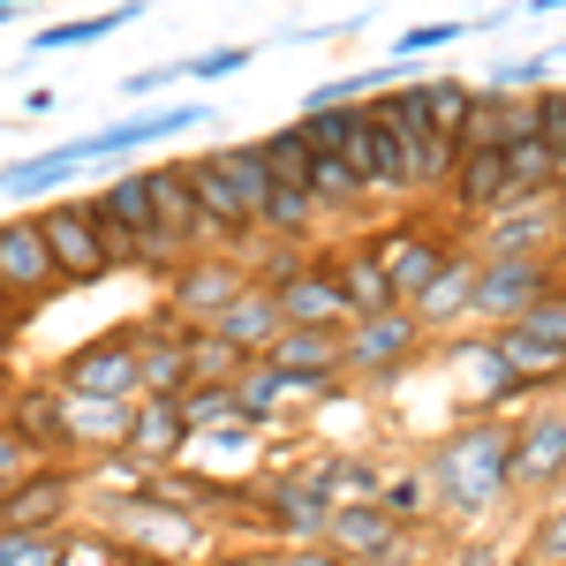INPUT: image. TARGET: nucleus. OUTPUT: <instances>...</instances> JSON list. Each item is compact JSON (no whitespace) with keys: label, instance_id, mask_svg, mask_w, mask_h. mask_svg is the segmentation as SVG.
Here are the masks:
<instances>
[{"label":"nucleus","instance_id":"obj_53","mask_svg":"<svg viewBox=\"0 0 566 566\" xmlns=\"http://www.w3.org/2000/svg\"><path fill=\"white\" fill-rule=\"evenodd\" d=\"M0 317H23V310H15V303H8V295H0Z\"/></svg>","mask_w":566,"mask_h":566},{"label":"nucleus","instance_id":"obj_25","mask_svg":"<svg viewBox=\"0 0 566 566\" xmlns=\"http://www.w3.org/2000/svg\"><path fill=\"white\" fill-rule=\"evenodd\" d=\"M144 8H159V0H122V8H84V15H45L39 31L23 39V61H45V53H76V45L114 39V31H129Z\"/></svg>","mask_w":566,"mask_h":566},{"label":"nucleus","instance_id":"obj_18","mask_svg":"<svg viewBox=\"0 0 566 566\" xmlns=\"http://www.w3.org/2000/svg\"><path fill=\"white\" fill-rule=\"evenodd\" d=\"M325 552H340V559H355V566H416V528L392 522L386 506L370 499V506H340V514H333Z\"/></svg>","mask_w":566,"mask_h":566},{"label":"nucleus","instance_id":"obj_31","mask_svg":"<svg viewBox=\"0 0 566 566\" xmlns=\"http://www.w3.org/2000/svg\"><path fill=\"white\" fill-rule=\"evenodd\" d=\"M129 431H136V400H69V438H76V461L129 453Z\"/></svg>","mask_w":566,"mask_h":566},{"label":"nucleus","instance_id":"obj_49","mask_svg":"<svg viewBox=\"0 0 566 566\" xmlns=\"http://www.w3.org/2000/svg\"><path fill=\"white\" fill-rule=\"evenodd\" d=\"M15 392H23V378H15V363L0 355V416H8V400H15Z\"/></svg>","mask_w":566,"mask_h":566},{"label":"nucleus","instance_id":"obj_15","mask_svg":"<svg viewBox=\"0 0 566 566\" xmlns=\"http://www.w3.org/2000/svg\"><path fill=\"white\" fill-rule=\"evenodd\" d=\"M136 370H144V400H181L197 386V325L144 310L136 317Z\"/></svg>","mask_w":566,"mask_h":566},{"label":"nucleus","instance_id":"obj_46","mask_svg":"<svg viewBox=\"0 0 566 566\" xmlns=\"http://www.w3.org/2000/svg\"><path fill=\"white\" fill-rule=\"evenodd\" d=\"M23 469H39V461H31V446H23L15 431H8V416H0V491H8V483L23 476Z\"/></svg>","mask_w":566,"mask_h":566},{"label":"nucleus","instance_id":"obj_11","mask_svg":"<svg viewBox=\"0 0 566 566\" xmlns=\"http://www.w3.org/2000/svg\"><path fill=\"white\" fill-rule=\"evenodd\" d=\"M514 499H566V400H544L514 423Z\"/></svg>","mask_w":566,"mask_h":566},{"label":"nucleus","instance_id":"obj_4","mask_svg":"<svg viewBox=\"0 0 566 566\" xmlns=\"http://www.w3.org/2000/svg\"><path fill=\"white\" fill-rule=\"evenodd\" d=\"M39 227H45V250H53V264H61L69 287H98V280L129 272V250L98 227L91 189L84 197H53V205H39Z\"/></svg>","mask_w":566,"mask_h":566},{"label":"nucleus","instance_id":"obj_34","mask_svg":"<svg viewBox=\"0 0 566 566\" xmlns=\"http://www.w3.org/2000/svg\"><path fill=\"white\" fill-rule=\"evenodd\" d=\"M310 197H317V212H325V219H340V212H363V205H370V181H363L355 159L317 151V159H310Z\"/></svg>","mask_w":566,"mask_h":566},{"label":"nucleus","instance_id":"obj_17","mask_svg":"<svg viewBox=\"0 0 566 566\" xmlns=\"http://www.w3.org/2000/svg\"><path fill=\"white\" fill-rule=\"evenodd\" d=\"M499 348L528 378V392H552L566 378V295L536 303L522 325H499Z\"/></svg>","mask_w":566,"mask_h":566},{"label":"nucleus","instance_id":"obj_44","mask_svg":"<svg viewBox=\"0 0 566 566\" xmlns=\"http://www.w3.org/2000/svg\"><path fill=\"white\" fill-rule=\"evenodd\" d=\"M258 61V45H212V53H189V84H219V76H242Z\"/></svg>","mask_w":566,"mask_h":566},{"label":"nucleus","instance_id":"obj_32","mask_svg":"<svg viewBox=\"0 0 566 566\" xmlns=\"http://www.w3.org/2000/svg\"><path fill=\"white\" fill-rule=\"evenodd\" d=\"M340 295H348V317H386V310H400V287L386 280V264L370 258L363 242L340 250Z\"/></svg>","mask_w":566,"mask_h":566},{"label":"nucleus","instance_id":"obj_8","mask_svg":"<svg viewBox=\"0 0 566 566\" xmlns=\"http://www.w3.org/2000/svg\"><path fill=\"white\" fill-rule=\"evenodd\" d=\"M423 355H431V333H423V317H416L408 303L386 310V317H355L348 325V378H363V386L408 378Z\"/></svg>","mask_w":566,"mask_h":566},{"label":"nucleus","instance_id":"obj_36","mask_svg":"<svg viewBox=\"0 0 566 566\" xmlns=\"http://www.w3.org/2000/svg\"><path fill=\"white\" fill-rule=\"evenodd\" d=\"M219 159H227V175H234V189H242V212H250V227L264 234V212H272V167H264V144H258V136L219 144Z\"/></svg>","mask_w":566,"mask_h":566},{"label":"nucleus","instance_id":"obj_40","mask_svg":"<svg viewBox=\"0 0 566 566\" xmlns=\"http://www.w3.org/2000/svg\"><path fill=\"white\" fill-rule=\"evenodd\" d=\"M258 144H264V167H272V181L310 189V159H317V151H310V136H303V122H295V114H287L280 129H264Z\"/></svg>","mask_w":566,"mask_h":566},{"label":"nucleus","instance_id":"obj_7","mask_svg":"<svg viewBox=\"0 0 566 566\" xmlns=\"http://www.w3.org/2000/svg\"><path fill=\"white\" fill-rule=\"evenodd\" d=\"M84 461H39V469H23V476L0 491V536H15V528H69L84 522Z\"/></svg>","mask_w":566,"mask_h":566},{"label":"nucleus","instance_id":"obj_29","mask_svg":"<svg viewBox=\"0 0 566 566\" xmlns=\"http://www.w3.org/2000/svg\"><path fill=\"white\" fill-rule=\"evenodd\" d=\"M258 453H264V431H258V423H242V416H234V423H212V431H197V446H189V461H205V476L234 483V491L264 476Z\"/></svg>","mask_w":566,"mask_h":566},{"label":"nucleus","instance_id":"obj_20","mask_svg":"<svg viewBox=\"0 0 566 566\" xmlns=\"http://www.w3.org/2000/svg\"><path fill=\"white\" fill-rule=\"evenodd\" d=\"M8 431L31 446V461H76V438H69V392L53 378H23V392L8 400Z\"/></svg>","mask_w":566,"mask_h":566},{"label":"nucleus","instance_id":"obj_33","mask_svg":"<svg viewBox=\"0 0 566 566\" xmlns=\"http://www.w3.org/2000/svg\"><path fill=\"white\" fill-rule=\"evenodd\" d=\"M310 136V151H333V159H355L363 167V136H370V106H317V114H295Z\"/></svg>","mask_w":566,"mask_h":566},{"label":"nucleus","instance_id":"obj_16","mask_svg":"<svg viewBox=\"0 0 566 566\" xmlns=\"http://www.w3.org/2000/svg\"><path fill=\"white\" fill-rule=\"evenodd\" d=\"M189 129H212V106L205 98H167V106H136V114H114L106 129H84L91 136V159H136L167 136H189Z\"/></svg>","mask_w":566,"mask_h":566},{"label":"nucleus","instance_id":"obj_35","mask_svg":"<svg viewBox=\"0 0 566 566\" xmlns=\"http://www.w3.org/2000/svg\"><path fill=\"white\" fill-rule=\"evenodd\" d=\"M212 333L227 340V348H242V355H264L272 340H280V303H272L264 287H250V295H242V303L227 310V317H219Z\"/></svg>","mask_w":566,"mask_h":566},{"label":"nucleus","instance_id":"obj_3","mask_svg":"<svg viewBox=\"0 0 566 566\" xmlns=\"http://www.w3.org/2000/svg\"><path fill=\"white\" fill-rule=\"evenodd\" d=\"M258 287V272L242 250H197V258H181L167 272V287H159V317H175V325H219L227 310L242 303Z\"/></svg>","mask_w":566,"mask_h":566},{"label":"nucleus","instance_id":"obj_38","mask_svg":"<svg viewBox=\"0 0 566 566\" xmlns=\"http://www.w3.org/2000/svg\"><path fill=\"white\" fill-rule=\"evenodd\" d=\"M559 61H566V39L544 45V53H506V61H491V69L476 76V91H506V98H514V91H544Z\"/></svg>","mask_w":566,"mask_h":566},{"label":"nucleus","instance_id":"obj_42","mask_svg":"<svg viewBox=\"0 0 566 566\" xmlns=\"http://www.w3.org/2000/svg\"><path fill=\"white\" fill-rule=\"evenodd\" d=\"M528 566H566V499H552L536 522H528Z\"/></svg>","mask_w":566,"mask_h":566},{"label":"nucleus","instance_id":"obj_45","mask_svg":"<svg viewBox=\"0 0 566 566\" xmlns=\"http://www.w3.org/2000/svg\"><path fill=\"white\" fill-rule=\"evenodd\" d=\"M175 84H189V53H181V61H151V69L122 76V98H151V91H175Z\"/></svg>","mask_w":566,"mask_h":566},{"label":"nucleus","instance_id":"obj_21","mask_svg":"<svg viewBox=\"0 0 566 566\" xmlns=\"http://www.w3.org/2000/svg\"><path fill=\"white\" fill-rule=\"evenodd\" d=\"M280 325H310V333H348V295H340V250H317V264H310L303 280H287L280 295Z\"/></svg>","mask_w":566,"mask_h":566},{"label":"nucleus","instance_id":"obj_1","mask_svg":"<svg viewBox=\"0 0 566 566\" xmlns=\"http://www.w3.org/2000/svg\"><path fill=\"white\" fill-rule=\"evenodd\" d=\"M423 469H431L438 522H453V528L491 522L514 499V423L506 416H461L423 453Z\"/></svg>","mask_w":566,"mask_h":566},{"label":"nucleus","instance_id":"obj_51","mask_svg":"<svg viewBox=\"0 0 566 566\" xmlns=\"http://www.w3.org/2000/svg\"><path fill=\"white\" fill-rule=\"evenodd\" d=\"M566 0H514V15H559Z\"/></svg>","mask_w":566,"mask_h":566},{"label":"nucleus","instance_id":"obj_12","mask_svg":"<svg viewBox=\"0 0 566 566\" xmlns=\"http://www.w3.org/2000/svg\"><path fill=\"white\" fill-rule=\"evenodd\" d=\"M438 363H446V370L469 386V408H476V416H506L514 400H528V378L506 363L499 333H446Z\"/></svg>","mask_w":566,"mask_h":566},{"label":"nucleus","instance_id":"obj_52","mask_svg":"<svg viewBox=\"0 0 566 566\" xmlns=\"http://www.w3.org/2000/svg\"><path fill=\"white\" fill-rule=\"evenodd\" d=\"M31 8H45V0H0V23H15V15H31Z\"/></svg>","mask_w":566,"mask_h":566},{"label":"nucleus","instance_id":"obj_9","mask_svg":"<svg viewBox=\"0 0 566 566\" xmlns=\"http://www.w3.org/2000/svg\"><path fill=\"white\" fill-rule=\"evenodd\" d=\"M363 250L386 264V280L400 287V303H416L438 272L453 264L461 234H446V227H431V219H392V227H370V234H363Z\"/></svg>","mask_w":566,"mask_h":566},{"label":"nucleus","instance_id":"obj_2","mask_svg":"<svg viewBox=\"0 0 566 566\" xmlns=\"http://www.w3.org/2000/svg\"><path fill=\"white\" fill-rule=\"evenodd\" d=\"M84 522L106 528L129 559H212V522L159 506L144 491H114V499H84Z\"/></svg>","mask_w":566,"mask_h":566},{"label":"nucleus","instance_id":"obj_14","mask_svg":"<svg viewBox=\"0 0 566 566\" xmlns=\"http://www.w3.org/2000/svg\"><path fill=\"white\" fill-rule=\"evenodd\" d=\"M461 242L476 258H559V197H506Z\"/></svg>","mask_w":566,"mask_h":566},{"label":"nucleus","instance_id":"obj_47","mask_svg":"<svg viewBox=\"0 0 566 566\" xmlns=\"http://www.w3.org/2000/svg\"><path fill=\"white\" fill-rule=\"evenodd\" d=\"M453 566H528V559H522V552H499V544H483V536H476V544L453 552Z\"/></svg>","mask_w":566,"mask_h":566},{"label":"nucleus","instance_id":"obj_27","mask_svg":"<svg viewBox=\"0 0 566 566\" xmlns=\"http://www.w3.org/2000/svg\"><path fill=\"white\" fill-rule=\"evenodd\" d=\"M264 363H280L287 378H317V386H340V378H348V333H310V325H280V340L264 348Z\"/></svg>","mask_w":566,"mask_h":566},{"label":"nucleus","instance_id":"obj_10","mask_svg":"<svg viewBox=\"0 0 566 566\" xmlns=\"http://www.w3.org/2000/svg\"><path fill=\"white\" fill-rule=\"evenodd\" d=\"M0 295L8 303L31 310L53 303V295H69V280H61V264H53V250H45V227L39 212H15V219H0Z\"/></svg>","mask_w":566,"mask_h":566},{"label":"nucleus","instance_id":"obj_24","mask_svg":"<svg viewBox=\"0 0 566 566\" xmlns=\"http://www.w3.org/2000/svg\"><path fill=\"white\" fill-rule=\"evenodd\" d=\"M91 167V136H69V144H45V151H23V159H8L0 167V197L8 205H53V189L69 175H84Z\"/></svg>","mask_w":566,"mask_h":566},{"label":"nucleus","instance_id":"obj_19","mask_svg":"<svg viewBox=\"0 0 566 566\" xmlns=\"http://www.w3.org/2000/svg\"><path fill=\"white\" fill-rule=\"evenodd\" d=\"M91 205H98V227L129 250V272H136V258L159 250V212H151V175H144V167L106 175L98 189H91Z\"/></svg>","mask_w":566,"mask_h":566},{"label":"nucleus","instance_id":"obj_37","mask_svg":"<svg viewBox=\"0 0 566 566\" xmlns=\"http://www.w3.org/2000/svg\"><path fill=\"white\" fill-rule=\"evenodd\" d=\"M423 106H431V129L446 136V144H461L469 114H476V84H469V76H446V69H431V76H423Z\"/></svg>","mask_w":566,"mask_h":566},{"label":"nucleus","instance_id":"obj_39","mask_svg":"<svg viewBox=\"0 0 566 566\" xmlns=\"http://www.w3.org/2000/svg\"><path fill=\"white\" fill-rule=\"evenodd\" d=\"M378 506H386L392 522H408V528L438 522V499H431V469H423V461H416V469H386V491H378Z\"/></svg>","mask_w":566,"mask_h":566},{"label":"nucleus","instance_id":"obj_50","mask_svg":"<svg viewBox=\"0 0 566 566\" xmlns=\"http://www.w3.org/2000/svg\"><path fill=\"white\" fill-rule=\"evenodd\" d=\"M303 566H355V559H340V552H325V544H310V552H295Z\"/></svg>","mask_w":566,"mask_h":566},{"label":"nucleus","instance_id":"obj_26","mask_svg":"<svg viewBox=\"0 0 566 566\" xmlns=\"http://www.w3.org/2000/svg\"><path fill=\"white\" fill-rule=\"evenodd\" d=\"M197 446V423L181 400H136V431H129V453L144 469H181Z\"/></svg>","mask_w":566,"mask_h":566},{"label":"nucleus","instance_id":"obj_5","mask_svg":"<svg viewBox=\"0 0 566 566\" xmlns=\"http://www.w3.org/2000/svg\"><path fill=\"white\" fill-rule=\"evenodd\" d=\"M45 378L69 400H144V370H136V325L91 333L76 348H61V363H45Z\"/></svg>","mask_w":566,"mask_h":566},{"label":"nucleus","instance_id":"obj_48","mask_svg":"<svg viewBox=\"0 0 566 566\" xmlns=\"http://www.w3.org/2000/svg\"><path fill=\"white\" fill-rule=\"evenodd\" d=\"M53 106H61V91H31V98H23V106H15V114H23V122H45V114H53Z\"/></svg>","mask_w":566,"mask_h":566},{"label":"nucleus","instance_id":"obj_30","mask_svg":"<svg viewBox=\"0 0 566 566\" xmlns=\"http://www.w3.org/2000/svg\"><path fill=\"white\" fill-rule=\"evenodd\" d=\"M363 181H370V197H392V205H416V197H423L416 151H408L378 114H370V136H363Z\"/></svg>","mask_w":566,"mask_h":566},{"label":"nucleus","instance_id":"obj_41","mask_svg":"<svg viewBox=\"0 0 566 566\" xmlns=\"http://www.w3.org/2000/svg\"><path fill=\"white\" fill-rule=\"evenodd\" d=\"M453 39H476V15H438V23H408L400 39H392V61H431L438 45Z\"/></svg>","mask_w":566,"mask_h":566},{"label":"nucleus","instance_id":"obj_28","mask_svg":"<svg viewBox=\"0 0 566 566\" xmlns=\"http://www.w3.org/2000/svg\"><path fill=\"white\" fill-rule=\"evenodd\" d=\"M408 310L423 317V333H461V325L476 317V250L461 242V250H453V264H446V272H438V280Z\"/></svg>","mask_w":566,"mask_h":566},{"label":"nucleus","instance_id":"obj_6","mask_svg":"<svg viewBox=\"0 0 566 566\" xmlns=\"http://www.w3.org/2000/svg\"><path fill=\"white\" fill-rule=\"evenodd\" d=\"M566 295V258H476V325H522L536 303Z\"/></svg>","mask_w":566,"mask_h":566},{"label":"nucleus","instance_id":"obj_13","mask_svg":"<svg viewBox=\"0 0 566 566\" xmlns=\"http://www.w3.org/2000/svg\"><path fill=\"white\" fill-rule=\"evenodd\" d=\"M242 499H250V514H258L264 536L303 544V552H310V544H325V528H333V506H325V499H317V491L295 476V461H287V469H264V476L250 483Z\"/></svg>","mask_w":566,"mask_h":566},{"label":"nucleus","instance_id":"obj_23","mask_svg":"<svg viewBox=\"0 0 566 566\" xmlns=\"http://www.w3.org/2000/svg\"><path fill=\"white\" fill-rule=\"evenodd\" d=\"M189 167V189H197V205H205V227H212L219 250H250L258 242V227H250V212H242V189H234V175H227V159L212 151H197V159H181Z\"/></svg>","mask_w":566,"mask_h":566},{"label":"nucleus","instance_id":"obj_22","mask_svg":"<svg viewBox=\"0 0 566 566\" xmlns=\"http://www.w3.org/2000/svg\"><path fill=\"white\" fill-rule=\"evenodd\" d=\"M325 392H333V386H317V378H287V370H280V363H264V355L242 370V378H234L242 423H258L264 438L280 431L287 416H303V400H325Z\"/></svg>","mask_w":566,"mask_h":566},{"label":"nucleus","instance_id":"obj_43","mask_svg":"<svg viewBox=\"0 0 566 566\" xmlns=\"http://www.w3.org/2000/svg\"><path fill=\"white\" fill-rule=\"evenodd\" d=\"M181 408H189L197 431H212V423H234V416H242L234 386H189V392H181Z\"/></svg>","mask_w":566,"mask_h":566}]
</instances>
